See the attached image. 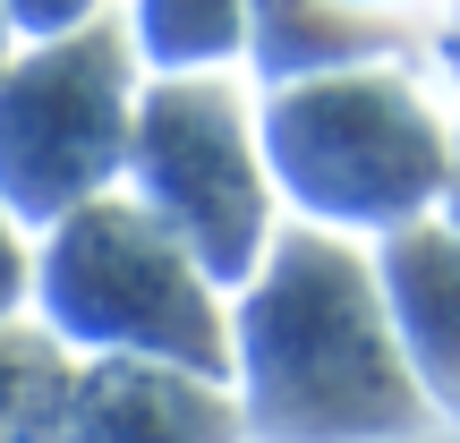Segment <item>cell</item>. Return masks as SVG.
<instances>
[{
	"label": "cell",
	"mask_w": 460,
	"mask_h": 443,
	"mask_svg": "<svg viewBox=\"0 0 460 443\" xmlns=\"http://www.w3.org/2000/svg\"><path fill=\"white\" fill-rule=\"evenodd\" d=\"M247 401L264 435L290 443H367L418 427V376L393 350L384 290L349 247L315 230H281L256 256V290L239 315Z\"/></svg>",
	"instance_id": "1"
},
{
	"label": "cell",
	"mask_w": 460,
	"mask_h": 443,
	"mask_svg": "<svg viewBox=\"0 0 460 443\" xmlns=\"http://www.w3.org/2000/svg\"><path fill=\"white\" fill-rule=\"evenodd\" d=\"M43 307H51V332L77 341V350L222 376L214 290H205L197 256H188L137 197H85V205H68V214L51 222Z\"/></svg>",
	"instance_id": "2"
},
{
	"label": "cell",
	"mask_w": 460,
	"mask_h": 443,
	"mask_svg": "<svg viewBox=\"0 0 460 443\" xmlns=\"http://www.w3.org/2000/svg\"><path fill=\"white\" fill-rule=\"evenodd\" d=\"M137 68L119 26H68L0 68V205L17 222H60L68 205L102 197L128 163Z\"/></svg>",
	"instance_id": "3"
},
{
	"label": "cell",
	"mask_w": 460,
	"mask_h": 443,
	"mask_svg": "<svg viewBox=\"0 0 460 443\" xmlns=\"http://www.w3.org/2000/svg\"><path fill=\"white\" fill-rule=\"evenodd\" d=\"M128 180L146 188V214L197 256V273L247 281L273 247V205L264 171L247 154V128L222 85H154L128 120Z\"/></svg>",
	"instance_id": "4"
},
{
	"label": "cell",
	"mask_w": 460,
	"mask_h": 443,
	"mask_svg": "<svg viewBox=\"0 0 460 443\" xmlns=\"http://www.w3.org/2000/svg\"><path fill=\"white\" fill-rule=\"evenodd\" d=\"M60 443H230V401L163 359H102L68 393Z\"/></svg>",
	"instance_id": "5"
},
{
	"label": "cell",
	"mask_w": 460,
	"mask_h": 443,
	"mask_svg": "<svg viewBox=\"0 0 460 443\" xmlns=\"http://www.w3.org/2000/svg\"><path fill=\"white\" fill-rule=\"evenodd\" d=\"M393 341L418 384L460 401V247L452 239H401L393 247Z\"/></svg>",
	"instance_id": "6"
},
{
	"label": "cell",
	"mask_w": 460,
	"mask_h": 443,
	"mask_svg": "<svg viewBox=\"0 0 460 443\" xmlns=\"http://www.w3.org/2000/svg\"><path fill=\"white\" fill-rule=\"evenodd\" d=\"M68 393H77V367L60 332L0 324V443H60Z\"/></svg>",
	"instance_id": "7"
},
{
	"label": "cell",
	"mask_w": 460,
	"mask_h": 443,
	"mask_svg": "<svg viewBox=\"0 0 460 443\" xmlns=\"http://www.w3.org/2000/svg\"><path fill=\"white\" fill-rule=\"evenodd\" d=\"M85 9H94V0H0L9 34H34V43H51V34L85 26Z\"/></svg>",
	"instance_id": "8"
},
{
	"label": "cell",
	"mask_w": 460,
	"mask_h": 443,
	"mask_svg": "<svg viewBox=\"0 0 460 443\" xmlns=\"http://www.w3.org/2000/svg\"><path fill=\"white\" fill-rule=\"evenodd\" d=\"M26 298V247H17V214L0 205V315Z\"/></svg>",
	"instance_id": "9"
},
{
	"label": "cell",
	"mask_w": 460,
	"mask_h": 443,
	"mask_svg": "<svg viewBox=\"0 0 460 443\" xmlns=\"http://www.w3.org/2000/svg\"><path fill=\"white\" fill-rule=\"evenodd\" d=\"M332 9H349V17H393V9L427 17V9H444V0H332Z\"/></svg>",
	"instance_id": "10"
},
{
	"label": "cell",
	"mask_w": 460,
	"mask_h": 443,
	"mask_svg": "<svg viewBox=\"0 0 460 443\" xmlns=\"http://www.w3.org/2000/svg\"><path fill=\"white\" fill-rule=\"evenodd\" d=\"M0 68H9V17H0Z\"/></svg>",
	"instance_id": "11"
}]
</instances>
